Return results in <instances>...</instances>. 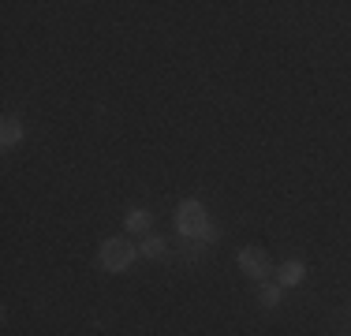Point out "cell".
<instances>
[{
    "label": "cell",
    "mask_w": 351,
    "mask_h": 336,
    "mask_svg": "<svg viewBox=\"0 0 351 336\" xmlns=\"http://www.w3.org/2000/svg\"><path fill=\"white\" fill-rule=\"evenodd\" d=\"M176 228H180V235H191V239H202V232L210 228V217H206V206L198 198H187L180 202V209H176Z\"/></svg>",
    "instance_id": "obj_1"
},
{
    "label": "cell",
    "mask_w": 351,
    "mask_h": 336,
    "mask_svg": "<svg viewBox=\"0 0 351 336\" xmlns=\"http://www.w3.org/2000/svg\"><path fill=\"white\" fill-rule=\"evenodd\" d=\"M138 250L131 247L128 239H105L101 243V265L108 269V273H123L131 262H135Z\"/></svg>",
    "instance_id": "obj_2"
},
{
    "label": "cell",
    "mask_w": 351,
    "mask_h": 336,
    "mask_svg": "<svg viewBox=\"0 0 351 336\" xmlns=\"http://www.w3.org/2000/svg\"><path fill=\"white\" fill-rule=\"evenodd\" d=\"M239 269H243L247 276H254V280H262V284H265V276L273 273V265H269V258H265L262 247H243L239 250Z\"/></svg>",
    "instance_id": "obj_3"
},
{
    "label": "cell",
    "mask_w": 351,
    "mask_h": 336,
    "mask_svg": "<svg viewBox=\"0 0 351 336\" xmlns=\"http://www.w3.org/2000/svg\"><path fill=\"white\" fill-rule=\"evenodd\" d=\"M303 276H306V265H303V262H284V265L277 269L280 288H295V284H303Z\"/></svg>",
    "instance_id": "obj_4"
},
{
    "label": "cell",
    "mask_w": 351,
    "mask_h": 336,
    "mask_svg": "<svg viewBox=\"0 0 351 336\" xmlns=\"http://www.w3.org/2000/svg\"><path fill=\"white\" fill-rule=\"evenodd\" d=\"M19 139H23V120H15V116H4V123H0V146L12 149Z\"/></svg>",
    "instance_id": "obj_5"
},
{
    "label": "cell",
    "mask_w": 351,
    "mask_h": 336,
    "mask_svg": "<svg viewBox=\"0 0 351 336\" xmlns=\"http://www.w3.org/2000/svg\"><path fill=\"white\" fill-rule=\"evenodd\" d=\"M123 224H128V232H146L149 228V213L146 209H131V213L123 217Z\"/></svg>",
    "instance_id": "obj_6"
},
{
    "label": "cell",
    "mask_w": 351,
    "mask_h": 336,
    "mask_svg": "<svg viewBox=\"0 0 351 336\" xmlns=\"http://www.w3.org/2000/svg\"><path fill=\"white\" fill-rule=\"evenodd\" d=\"M258 302H262V307H277V302H280V288H277V284H262V288H258Z\"/></svg>",
    "instance_id": "obj_7"
},
{
    "label": "cell",
    "mask_w": 351,
    "mask_h": 336,
    "mask_svg": "<svg viewBox=\"0 0 351 336\" xmlns=\"http://www.w3.org/2000/svg\"><path fill=\"white\" fill-rule=\"evenodd\" d=\"M165 254V239H157V235H149L146 243H142V258H161Z\"/></svg>",
    "instance_id": "obj_8"
},
{
    "label": "cell",
    "mask_w": 351,
    "mask_h": 336,
    "mask_svg": "<svg viewBox=\"0 0 351 336\" xmlns=\"http://www.w3.org/2000/svg\"><path fill=\"white\" fill-rule=\"evenodd\" d=\"M202 239H206V243H217V228H213V224H210V228L202 232Z\"/></svg>",
    "instance_id": "obj_9"
}]
</instances>
